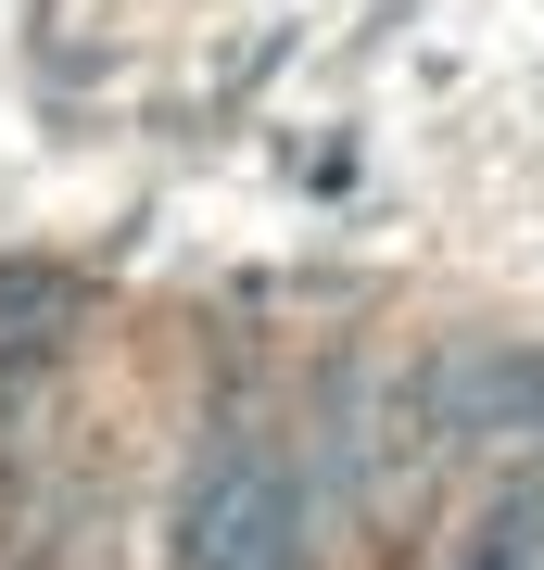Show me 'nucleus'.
Listing matches in <instances>:
<instances>
[{
  "mask_svg": "<svg viewBox=\"0 0 544 570\" xmlns=\"http://www.w3.org/2000/svg\"><path fill=\"white\" fill-rule=\"evenodd\" d=\"M291 469L266 444H216V469L190 482V570H291Z\"/></svg>",
  "mask_w": 544,
  "mask_h": 570,
  "instance_id": "nucleus-1",
  "label": "nucleus"
},
{
  "mask_svg": "<svg viewBox=\"0 0 544 570\" xmlns=\"http://www.w3.org/2000/svg\"><path fill=\"white\" fill-rule=\"evenodd\" d=\"M51 305H63L51 279H13V292H0V317H51ZM0 355H39V330H0Z\"/></svg>",
  "mask_w": 544,
  "mask_h": 570,
  "instance_id": "nucleus-2",
  "label": "nucleus"
}]
</instances>
